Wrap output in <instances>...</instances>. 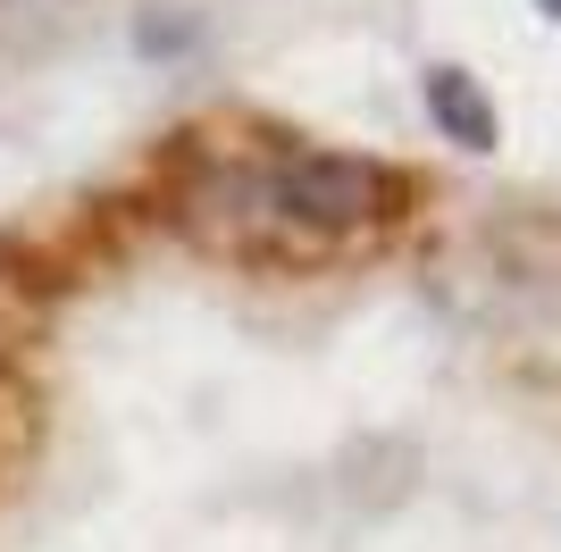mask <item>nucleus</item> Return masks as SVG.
I'll use <instances>...</instances> for the list:
<instances>
[{"mask_svg": "<svg viewBox=\"0 0 561 552\" xmlns=\"http://www.w3.org/2000/svg\"><path fill=\"white\" fill-rule=\"evenodd\" d=\"M268 176H277V209L285 227L302 234L310 252H328V243H344V234L377 227V218H394V202L411 193V184L394 176V168L360 160V151H268Z\"/></svg>", "mask_w": 561, "mask_h": 552, "instance_id": "f257e3e1", "label": "nucleus"}, {"mask_svg": "<svg viewBox=\"0 0 561 552\" xmlns=\"http://www.w3.org/2000/svg\"><path fill=\"white\" fill-rule=\"evenodd\" d=\"M427 110H436V126H445L453 142H469V151H486V142H494V101L469 84L461 68H436V76H427Z\"/></svg>", "mask_w": 561, "mask_h": 552, "instance_id": "f03ea898", "label": "nucleus"}, {"mask_svg": "<svg viewBox=\"0 0 561 552\" xmlns=\"http://www.w3.org/2000/svg\"><path fill=\"white\" fill-rule=\"evenodd\" d=\"M545 9H553V18H561V0H545Z\"/></svg>", "mask_w": 561, "mask_h": 552, "instance_id": "7ed1b4c3", "label": "nucleus"}]
</instances>
